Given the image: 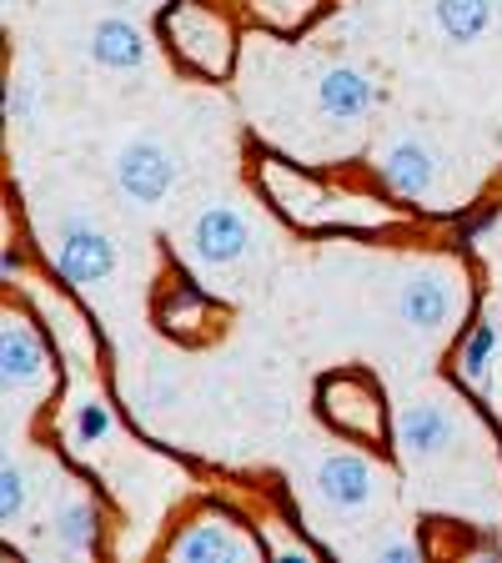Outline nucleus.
I'll use <instances>...</instances> for the list:
<instances>
[{
	"label": "nucleus",
	"instance_id": "obj_7",
	"mask_svg": "<svg viewBox=\"0 0 502 563\" xmlns=\"http://www.w3.org/2000/svg\"><path fill=\"white\" fill-rule=\"evenodd\" d=\"M457 272L443 262H422L398 282V317L422 338H443L457 328V317L468 312V287H457Z\"/></svg>",
	"mask_w": 502,
	"mask_h": 563
},
{
	"label": "nucleus",
	"instance_id": "obj_20",
	"mask_svg": "<svg viewBox=\"0 0 502 563\" xmlns=\"http://www.w3.org/2000/svg\"><path fill=\"white\" fill-rule=\"evenodd\" d=\"M41 312L51 317V338H56L60 357H70V363H76V367H86V363H91L96 338H91V328H86V317L76 312V307H70L66 297H56V292H46V297H41Z\"/></svg>",
	"mask_w": 502,
	"mask_h": 563
},
{
	"label": "nucleus",
	"instance_id": "obj_11",
	"mask_svg": "<svg viewBox=\"0 0 502 563\" xmlns=\"http://www.w3.org/2000/svg\"><path fill=\"white\" fill-rule=\"evenodd\" d=\"M382 488V473L367 453H352V448H337V453H322L312 468V493L332 514H367Z\"/></svg>",
	"mask_w": 502,
	"mask_h": 563
},
{
	"label": "nucleus",
	"instance_id": "obj_9",
	"mask_svg": "<svg viewBox=\"0 0 502 563\" xmlns=\"http://www.w3.org/2000/svg\"><path fill=\"white\" fill-rule=\"evenodd\" d=\"M111 181H116V191L131 207H161L176 191V181H181V162H176L166 141L131 136L116 152V162H111Z\"/></svg>",
	"mask_w": 502,
	"mask_h": 563
},
{
	"label": "nucleus",
	"instance_id": "obj_3",
	"mask_svg": "<svg viewBox=\"0 0 502 563\" xmlns=\"http://www.w3.org/2000/svg\"><path fill=\"white\" fill-rule=\"evenodd\" d=\"M316 418L327 422L337 438L362 448L392 443V412H387V393L367 367H342L316 383Z\"/></svg>",
	"mask_w": 502,
	"mask_h": 563
},
{
	"label": "nucleus",
	"instance_id": "obj_15",
	"mask_svg": "<svg viewBox=\"0 0 502 563\" xmlns=\"http://www.w3.org/2000/svg\"><path fill=\"white\" fill-rule=\"evenodd\" d=\"M91 60L101 70H116V76H131L152 60V35L141 31L126 15H101L91 25Z\"/></svg>",
	"mask_w": 502,
	"mask_h": 563
},
{
	"label": "nucleus",
	"instance_id": "obj_14",
	"mask_svg": "<svg viewBox=\"0 0 502 563\" xmlns=\"http://www.w3.org/2000/svg\"><path fill=\"white\" fill-rule=\"evenodd\" d=\"M156 328L181 342H201L222 328V307L211 302V292H201L197 282H166L161 297H156Z\"/></svg>",
	"mask_w": 502,
	"mask_h": 563
},
{
	"label": "nucleus",
	"instance_id": "obj_26",
	"mask_svg": "<svg viewBox=\"0 0 502 563\" xmlns=\"http://www.w3.org/2000/svg\"><path fill=\"white\" fill-rule=\"evenodd\" d=\"M492 322H498V328H502V302H498V307H492Z\"/></svg>",
	"mask_w": 502,
	"mask_h": 563
},
{
	"label": "nucleus",
	"instance_id": "obj_12",
	"mask_svg": "<svg viewBox=\"0 0 502 563\" xmlns=\"http://www.w3.org/2000/svg\"><path fill=\"white\" fill-rule=\"evenodd\" d=\"M187 252H191V262H201L211 272L236 267L252 252V222H246L242 207H232V201H207L187 227Z\"/></svg>",
	"mask_w": 502,
	"mask_h": 563
},
{
	"label": "nucleus",
	"instance_id": "obj_27",
	"mask_svg": "<svg viewBox=\"0 0 502 563\" xmlns=\"http://www.w3.org/2000/svg\"><path fill=\"white\" fill-rule=\"evenodd\" d=\"M126 5H152V0H126Z\"/></svg>",
	"mask_w": 502,
	"mask_h": 563
},
{
	"label": "nucleus",
	"instance_id": "obj_18",
	"mask_svg": "<svg viewBox=\"0 0 502 563\" xmlns=\"http://www.w3.org/2000/svg\"><path fill=\"white\" fill-rule=\"evenodd\" d=\"M242 11H246V21L261 25L267 35L292 41V35L312 31L316 15L327 11V0H242Z\"/></svg>",
	"mask_w": 502,
	"mask_h": 563
},
{
	"label": "nucleus",
	"instance_id": "obj_13",
	"mask_svg": "<svg viewBox=\"0 0 502 563\" xmlns=\"http://www.w3.org/2000/svg\"><path fill=\"white\" fill-rule=\"evenodd\" d=\"M392 448H398L408 463H437L457 448V418L443 402H408V408L392 418Z\"/></svg>",
	"mask_w": 502,
	"mask_h": 563
},
{
	"label": "nucleus",
	"instance_id": "obj_22",
	"mask_svg": "<svg viewBox=\"0 0 502 563\" xmlns=\"http://www.w3.org/2000/svg\"><path fill=\"white\" fill-rule=\"evenodd\" d=\"M25 514H31V473L21 463H5L0 468V518L5 528H15Z\"/></svg>",
	"mask_w": 502,
	"mask_h": 563
},
{
	"label": "nucleus",
	"instance_id": "obj_8",
	"mask_svg": "<svg viewBox=\"0 0 502 563\" xmlns=\"http://www.w3.org/2000/svg\"><path fill=\"white\" fill-rule=\"evenodd\" d=\"M0 387L11 402L56 387V357L46 347V332L35 328L31 312H15V307H5L0 317Z\"/></svg>",
	"mask_w": 502,
	"mask_h": 563
},
{
	"label": "nucleus",
	"instance_id": "obj_21",
	"mask_svg": "<svg viewBox=\"0 0 502 563\" xmlns=\"http://www.w3.org/2000/svg\"><path fill=\"white\" fill-rule=\"evenodd\" d=\"M70 443L76 448H101L116 438V412H111V402L101 398V393H86L81 402H70Z\"/></svg>",
	"mask_w": 502,
	"mask_h": 563
},
{
	"label": "nucleus",
	"instance_id": "obj_4",
	"mask_svg": "<svg viewBox=\"0 0 502 563\" xmlns=\"http://www.w3.org/2000/svg\"><path fill=\"white\" fill-rule=\"evenodd\" d=\"M46 262H51V272H56V282L86 292V287H101V282L116 277L121 252H116V242H111V232L96 227L91 217L60 211L46 232Z\"/></svg>",
	"mask_w": 502,
	"mask_h": 563
},
{
	"label": "nucleus",
	"instance_id": "obj_2",
	"mask_svg": "<svg viewBox=\"0 0 502 563\" xmlns=\"http://www.w3.org/2000/svg\"><path fill=\"white\" fill-rule=\"evenodd\" d=\"M166 56L197 81H232L242 56V21L222 0H166L156 15Z\"/></svg>",
	"mask_w": 502,
	"mask_h": 563
},
{
	"label": "nucleus",
	"instance_id": "obj_1",
	"mask_svg": "<svg viewBox=\"0 0 502 563\" xmlns=\"http://www.w3.org/2000/svg\"><path fill=\"white\" fill-rule=\"evenodd\" d=\"M257 187L271 201L277 217L297 227V232H362V227H392L398 211L382 197H362V191L332 187L312 172H297L287 156L257 152Z\"/></svg>",
	"mask_w": 502,
	"mask_h": 563
},
{
	"label": "nucleus",
	"instance_id": "obj_17",
	"mask_svg": "<svg viewBox=\"0 0 502 563\" xmlns=\"http://www.w3.org/2000/svg\"><path fill=\"white\" fill-rule=\"evenodd\" d=\"M51 539L60 543V553L91 559L96 543H101V508H96L86 493L56 498V508H51Z\"/></svg>",
	"mask_w": 502,
	"mask_h": 563
},
{
	"label": "nucleus",
	"instance_id": "obj_10",
	"mask_svg": "<svg viewBox=\"0 0 502 563\" xmlns=\"http://www.w3.org/2000/svg\"><path fill=\"white\" fill-rule=\"evenodd\" d=\"M377 81L367 76L362 66H347V60H327V66H316L312 76V106L316 117L327 121L337 131H357L367 117L377 111Z\"/></svg>",
	"mask_w": 502,
	"mask_h": 563
},
{
	"label": "nucleus",
	"instance_id": "obj_24",
	"mask_svg": "<svg viewBox=\"0 0 502 563\" xmlns=\"http://www.w3.org/2000/svg\"><path fill=\"white\" fill-rule=\"evenodd\" d=\"M372 559H377V563H417L422 549H417L412 539H382V543L372 549Z\"/></svg>",
	"mask_w": 502,
	"mask_h": 563
},
{
	"label": "nucleus",
	"instance_id": "obj_23",
	"mask_svg": "<svg viewBox=\"0 0 502 563\" xmlns=\"http://www.w3.org/2000/svg\"><path fill=\"white\" fill-rule=\"evenodd\" d=\"M5 121H11V126H31L35 121V81L31 76H11V81H5Z\"/></svg>",
	"mask_w": 502,
	"mask_h": 563
},
{
	"label": "nucleus",
	"instance_id": "obj_6",
	"mask_svg": "<svg viewBox=\"0 0 502 563\" xmlns=\"http://www.w3.org/2000/svg\"><path fill=\"white\" fill-rule=\"evenodd\" d=\"M161 553L171 563H252L267 553V543L236 514L207 504V508H197L187 523H176V533L166 539Z\"/></svg>",
	"mask_w": 502,
	"mask_h": 563
},
{
	"label": "nucleus",
	"instance_id": "obj_5",
	"mask_svg": "<svg viewBox=\"0 0 502 563\" xmlns=\"http://www.w3.org/2000/svg\"><path fill=\"white\" fill-rule=\"evenodd\" d=\"M372 172H377V181L398 201H408V207H437L447 156L437 152L422 131H392L372 152Z\"/></svg>",
	"mask_w": 502,
	"mask_h": 563
},
{
	"label": "nucleus",
	"instance_id": "obj_16",
	"mask_svg": "<svg viewBox=\"0 0 502 563\" xmlns=\"http://www.w3.org/2000/svg\"><path fill=\"white\" fill-rule=\"evenodd\" d=\"M498 342H502V328L492 322V317H482V322H472L462 338H457L453 347V377L462 387H468L472 398L488 402L492 398V373H498Z\"/></svg>",
	"mask_w": 502,
	"mask_h": 563
},
{
	"label": "nucleus",
	"instance_id": "obj_19",
	"mask_svg": "<svg viewBox=\"0 0 502 563\" xmlns=\"http://www.w3.org/2000/svg\"><path fill=\"white\" fill-rule=\"evenodd\" d=\"M433 21L453 46H478L498 21V5L492 0H433Z\"/></svg>",
	"mask_w": 502,
	"mask_h": 563
},
{
	"label": "nucleus",
	"instance_id": "obj_25",
	"mask_svg": "<svg viewBox=\"0 0 502 563\" xmlns=\"http://www.w3.org/2000/svg\"><path fill=\"white\" fill-rule=\"evenodd\" d=\"M21 277H25V252L15 242H5V252H0V282H5V287H15Z\"/></svg>",
	"mask_w": 502,
	"mask_h": 563
}]
</instances>
